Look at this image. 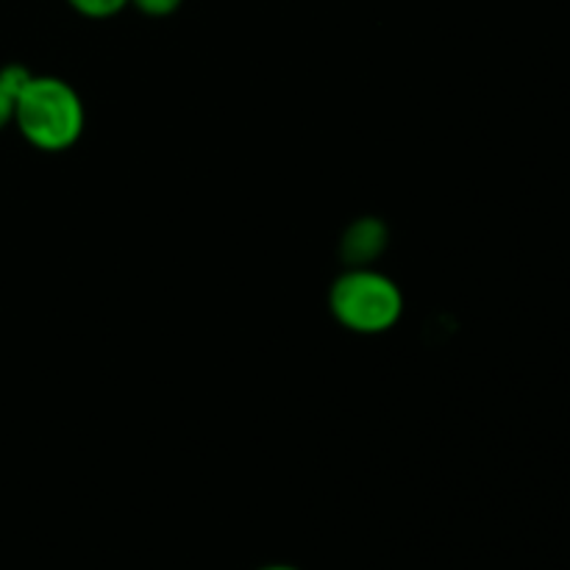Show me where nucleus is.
Here are the masks:
<instances>
[{
  "instance_id": "obj_8",
  "label": "nucleus",
  "mask_w": 570,
  "mask_h": 570,
  "mask_svg": "<svg viewBox=\"0 0 570 570\" xmlns=\"http://www.w3.org/2000/svg\"><path fill=\"white\" fill-rule=\"evenodd\" d=\"M256 570H301V568L284 566V562H273V566H262V568H256Z\"/></svg>"
},
{
  "instance_id": "obj_5",
  "label": "nucleus",
  "mask_w": 570,
  "mask_h": 570,
  "mask_svg": "<svg viewBox=\"0 0 570 570\" xmlns=\"http://www.w3.org/2000/svg\"><path fill=\"white\" fill-rule=\"evenodd\" d=\"M31 78H33V72L22 65H6L3 70H0V83H3V89L14 100H17V95L28 87V81H31Z\"/></svg>"
},
{
  "instance_id": "obj_7",
  "label": "nucleus",
  "mask_w": 570,
  "mask_h": 570,
  "mask_svg": "<svg viewBox=\"0 0 570 570\" xmlns=\"http://www.w3.org/2000/svg\"><path fill=\"white\" fill-rule=\"evenodd\" d=\"M11 120H14V98H11L3 89V83H0V131H3Z\"/></svg>"
},
{
  "instance_id": "obj_6",
  "label": "nucleus",
  "mask_w": 570,
  "mask_h": 570,
  "mask_svg": "<svg viewBox=\"0 0 570 570\" xmlns=\"http://www.w3.org/2000/svg\"><path fill=\"white\" fill-rule=\"evenodd\" d=\"M184 0H131V6L137 11H142L145 17H170L181 9Z\"/></svg>"
},
{
  "instance_id": "obj_4",
  "label": "nucleus",
  "mask_w": 570,
  "mask_h": 570,
  "mask_svg": "<svg viewBox=\"0 0 570 570\" xmlns=\"http://www.w3.org/2000/svg\"><path fill=\"white\" fill-rule=\"evenodd\" d=\"M67 3L89 20H109V17L120 14L131 0H67Z\"/></svg>"
},
{
  "instance_id": "obj_2",
  "label": "nucleus",
  "mask_w": 570,
  "mask_h": 570,
  "mask_svg": "<svg viewBox=\"0 0 570 570\" xmlns=\"http://www.w3.org/2000/svg\"><path fill=\"white\" fill-rule=\"evenodd\" d=\"M332 315L356 334L390 332L404 315L401 287L373 267H351L332 284Z\"/></svg>"
},
{
  "instance_id": "obj_3",
  "label": "nucleus",
  "mask_w": 570,
  "mask_h": 570,
  "mask_svg": "<svg viewBox=\"0 0 570 570\" xmlns=\"http://www.w3.org/2000/svg\"><path fill=\"white\" fill-rule=\"evenodd\" d=\"M387 245V228L376 217H362L354 226L345 232L343 239V256L348 259V265L354 267H367V262L376 259L379 254Z\"/></svg>"
},
{
  "instance_id": "obj_1",
  "label": "nucleus",
  "mask_w": 570,
  "mask_h": 570,
  "mask_svg": "<svg viewBox=\"0 0 570 570\" xmlns=\"http://www.w3.org/2000/svg\"><path fill=\"white\" fill-rule=\"evenodd\" d=\"M14 122L37 150L59 154L83 134V104L76 89L53 76H33L14 100Z\"/></svg>"
}]
</instances>
